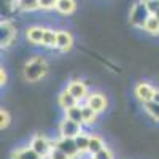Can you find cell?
<instances>
[{
  "label": "cell",
  "mask_w": 159,
  "mask_h": 159,
  "mask_svg": "<svg viewBox=\"0 0 159 159\" xmlns=\"http://www.w3.org/2000/svg\"><path fill=\"white\" fill-rule=\"evenodd\" d=\"M81 110H83V118H84V123H86V124H92V123L96 121L97 111H96L94 108H91L89 105L86 103V105H83V107H81Z\"/></svg>",
  "instance_id": "7402d4cb"
},
{
  "label": "cell",
  "mask_w": 159,
  "mask_h": 159,
  "mask_svg": "<svg viewBox=\"0 0 159 159\" xmlns=\"http://www.w3.org/2000/svg\"><path fill=\"white\" fill-rule=\"evenodd\" d=\"M154 91H156V89H154L153 86H150L148 83H139V84L135 86V96H137L139 100H142V102L145 103V102L153 100Z\"/></svg>",
  "instance_id": "52a82bcc"
},
{
  "label": "cell",
  "mask_w": 159,
  "mask_h": 159,
  "mask_svg": "<svg viewBox=\"0 0 159 159\" xmlns=\"http://www.w3.org/2000/svg\"><path fill=\"white\" fill-rule=\"evenodd\" d=\"M43 35H45V29L43 27H37V25L29 27L27 30H25V37H27V40L30 43H34V45H42Z\"/></svg>",
  "instance_id": "7c38bea8"
},
{
  "label": "cell",
  "mask_w": 159,
  "mask_h": 159,
  "mask_svg": "<svg viewBox=\"0 0 159 159\" xmlns=\"http://www.w3.org/2000/svg\"><path fill=\"white\" fill-rule=\"evenodd\" d=\"M143 30L148 32V34H151V35H159V19L151 15V16L148 18V21L145 22Z\"/></svg>",
  "instance_id": "ac0fdd59"
},
{
  "label": "cell",
  "mask_w": 159,
  "mask_h": 159,
  "mask_svg": "<svg viewBox=\"0 0 159 159\" xmlns=\"http://www.w3.org/2000/svg\"><path fill=\"white\" fill-rule=\"evenodd\" d=\"M56 3H57V0H38L40 10H52V8H56Z\"/></svg>",
  "instance_id": "cb8c5ba5"
},
{
  "label": "cell",
  "mask_w": 159,
  "mask_h": 159,
  "mask_svg": "<svg viewBox=\"0 0 159 159\" xmlns=\"http://www.w3.org/2000/svg\"><path fill=\"white\" fill-rule=\"evenodd\" d=\"M103 148H105L103 140H102L100 137H97V135H91V139H89V148H88V153L94 156L96 153H99V151H100V150H103Z\"/></svg>",
  "instance_id": "2e32d148"
},
{
  "label": "cell",
  "mask_w": 159,
  "mask_h": 159,
  "mask_svg": "<svg viewBox=\"0 0 159 159\" xmlns=\"http://www.w3.org/2000/svg\"><path fill=\"white\" fill-rule=\"evenodd\" d=\"M59 105L64 108V110H67L70 107H75V105H78V100L72 96V92L69 89H65L62 91L61 94H59Z\"/></svg>",
  "instance_id": "5bb4252c"
},
{
  "label": "cell",
  "mask_w": 159,
  "mask_h": 159,
  "mask_svg": "<svg viewBox=\"0 0 159 159\" xmlns=\"http://www.w3.org/2000/svg\"><path fill=\"white\" fill-rule=\"evenodd\" d=\"M56 40H57V30L45 29L43 42H42V45H43L45 48H56Z\"/></svg>",
  "instance_id": "e0dca14e"
},
{
  "label": "cell",
  "mask_w": 159,
  "mask_h": 159,
  "mask_svg": "<svg viewBox=\"0 0 159 159\" xmlns=\"http://www.w3.org/2000/svg\"><path fill=\"white\" fill-rule=\"evenodd\" d=\"M11 159H43L32 147H22L11 153Z\"/></svg>",
  "instance_id": "30bf717a"
},
{
  "label": "cell",
  "mask_w": 159,
  "mask_h": 159,
  "mask_svg": "<svg viewBox=\"0 0 159 159\" xmlns=\"http://www.w3.org/2000/svg\"><path fill=\"white\" fill-rule=\"evenodd\" d=\"M30 147L42 156L43 159H48V156H49V153L52 151V143L48 140V137L46 135H43V134H37V135H34V139L30 140Z\"/></svg>",
  "instance_id": "3957f363"
},
{
  "label": "cell",
  "mask_w": 159,
  "mask_h": 159,
  "mask_svg": "<svg viewBox=\"0 0 159 159\" xmlns=\"http://www.w3.org/2000/svg\"><path fill=\"white\" fill-rule=\"evenodd\" d=\"M16 7L21 11H37V10H40L38 0H16Z\"/></svg>",
  "instance_id": "d6986e66"
},
{
  "label": "cell",
  "mask_w": 159,
  "mask_h": 159,
  "mask_svg": "<svg viewBox=\"0 0 159 159\" xmlns=\"http://www.w3.org/2000/svg\"><path fill=\"white\" fill-rule=\"evenodd\" d=\"M54 147L59 148V150H62L65 154H69L72 159H75L78 154H81V153H80V150H78V147H76L75 139H72V137H61L54 143Z\"/></svg>",
  "instance_id": "8992f818"
},
{
  "label": "cell",
  "mask_w": 159,
  "mask_h": 159,
  "mask_svg": "<svg viewBox=\"0 0 159 159\" xmlns=\"http://www.w3.org/2000/svg\"><path fill=\"white\" fill-rule=\"evenodd\" d=\"M81 126L83 124H80L76 121H72L70 118L65 116V119H62L61 124H59V134H61V137H72V139H75L78 134L83 132Z\"/></svg>",
  "instance_id": "5b68a950"
},
{
  "label": "cell",
  "mask_w": 159,
  "mask_h": 159,
  "mask_svg": "<svg viewBox=\"0 0 159 159\" xmlns=\"http://www.w3.org/2000/svg\"><path fill=\"white\" fill-rule=\"evenodd\" d=\"M49 67L46 61L42 56H35L32 57L29 62H25L24 65V78L27 80L29 83H35L38 80H42L46 73H48Z\"/></svg>",
  "instance_id": "6da1fadb"
},
{
  "label": "cell",
  "mask_w": 159,
  "mask_h": 159,
  "mask_svg": "<svg viewBox=\"0 0 159 159\" xmlns=\"http://www.w3.org/2000/svg\"><path fill=\"white\" fill-rule=\"evenodd\" d=\"M8 124H10V113L5 108H2L0 110V127L5 129Z\"/></svg>",
  "instance_id": "d4e9b609"
},
{
  "label": "cell",
  "mask_w": 159,
  "mask_h": 159,
  "mask_svg": "<svg viewBox=\"0 0 159 159\" xmlns=\"http://www.w3.org/2000/svg\"><path fill=\"white\" fill-rule=\"evenodd\" d=\"M89 135H86V134H78L76 137H75V142H76V147H78V150H80V153H86L88 151V148H89Z\"/></svg>",
  "instance_id": "44dd1931"
},
{
  "label": "cell",
  "mask_w": 159,
  "mask_h": 159,
  "mask_svg": "<svg viewBox=\"0 0 159 159\" xmlns=\"http://www.w3.org/2000/svg\"><path fill=\"white\" fill-rule=\"evenodd\" d=\"M57 13L61 15H72V13L76 10V2L75 0H57L56 3V8H54Z\"/></svg>",
  "instance_id": "4fadbf2b"
},
{
  "label": "cell",
  "mask_w": 159,
  "mask_h": 159,
  "mask_svg": "<svg viewBox=\"0 0 159 159\" xmlns=\"http://www.w3.org/2000/svg\"><path fill=\"white\" fill-rule=\"evenodd\" d=\"M153 102H157V103H159V91H157V89L154 91V96H153Z\"/></svg>",
  "instance_id": "83f0119b"
},
{
  "label": "cell",
  "mask_w": 159,
  "mask_h": 159,
  "mask_svg": "<svg viewBox=\"0 0 159 159\" xmlns=\"http://www.w3.org/2000/svg\"><path fill=\"white\" fill-rule=\"evenodd\" d=\"M67 89L72 92V96L80 102V100H83L86 96H88V88H86V84L83 83V81H80V80H75V81H72L69 86H67Z\"/></svg>",
  "instance_id": "9c48e42d"
},
{
  "label": "cell",
  "mask_w": 159,
  "mask_h": 159,
  "mask_svg": "<svg viewBox=\"0 0 159 159\" xmlns=\"http://www.w3.org/2000/svg\"><path fill=\"white\" fill-rule=\"evenodd\" d=\"M150 16H151V11H150L147 2H145V0H139V2H135L130 8L129 22H130V25H134V27L143 29L145 22L148 21Z\"/></svg>",
  "instance_id": "7a4b0ae2"
},
{
  "label": "cell",
  "mask_w": 159,
  "mask_h": 159,
  "mask_svg": "<svg viewBox=\"0 0 159 159\" xmlns=\"http://www.w3.org/2000/svg\"><path fill=\"white\" fill-rule=\"evenodd\" d=\"M73 45V37L69 30H57V40H56V48L61 51H69Z\"/></svg>",
  "instance_id": "ba28073f"
},
{
  "label": "cell",
  "mask_w": 159,
  "mask_h": 159,
  "mask_svg": "<svg viewBox=\"0 0 159 159\" xmlns=\"http://www.w3.org/2000/svg\"><path fill=\"white\" fill-rule=\"evenodd\" d=\"M94 159H113V153L105 147L103 150H100L99 153L94 154Z\"/></svg>",
  "instance_id": "484cf974"
},
{
  "label": "cell",
  "mask_w": 159,
  "mask_h": 159,
  "mask_svg": "<svg viewBox=\"0 0 159 159\" xmlns=\"http://www.w3.org/2000/svg\"><path fill=\"white\" fill-rule=\"evenodd\" d=\"M143 105H145V111H147L153 119H156V121L159 123V103L150 100V102H145Z\"/></svg>",
  "instance_id": "ffe728a7"
},
{
  "label": "cell",
  "mask_w": 159,
  "mask_h": 159,
  "mask_svg": "<svg viewBox=\"0 0 159 159\" xmlns=\"http://www.w3.org/2000/svg\"><path fill=\"white\" fill-rule=\"evenodd\" d=\"M0 83H2V84L7 83V72H5V69L0 70Z\"/></svg>",
  "instance_id": "4316f807"
},
{
  "label": "cell",
  "mask_w": 159,
  "mask_h": 159,
  "mask_svg": "<svg viewBox=\"0 0 159 159\" xmlns=\"http://www.w3.org/2000/svg\"><path fill=\"white\" fill-rule=\"evenodd\" d=\"M15 38H16V29L13 25V22L8 19L2 21L0 22V45H2V48L11 46Z\"/></svg>",
  "instance_id": "277c9868"
},
{
  "label": "cell",
  "mask_w": 159,
  "mask_h": 159,
  "mask_svg": "<svg viewBox=\"0 0 159 159\" xmlns=\"http://www.w3.org/2000/svg\"><path fill=\"white\" fill-rule=\"evenodd\" d=\"M65 116L70 118L72 121H76L80 124H84V118H83V110L80 105H75V107H70L65 110Z\"/></svg>",
  "instance_id": "9a60e30c"
},
{
  "label": "cell",
  "mask_w": 159,
  "mask_h": 159,
  "mask_svg": "<svg viewBox=\"0 0 159 159\" xmlns=\"http://www.w3.org/2000/svg\"><path fill=\"white\" fill-rule=\"evenodd\" d=\"M86 103L91 108H94L97 113H100V111H103L105 108H107V99H105L102 94H91L88 97Z\"/></svg>",
  "instance_id": "8fae6325"
},
{
  "label": "cell",
  "mask_w": 159,
  "mask_h": 159,
  "mask_svg": "<svg viewBox=\"0 0 159 159\" xmlns=\"http://www.w3.org/2000/svg\"><path fill=\"white\" fill-rule=\"evenodd\" d=\"M48 159H72L69 154H65L62 150H59V148H52V151L49 153V156H48Z\"/></svg>",
  "instance_id": "603a6c76"
}]
</instances>
